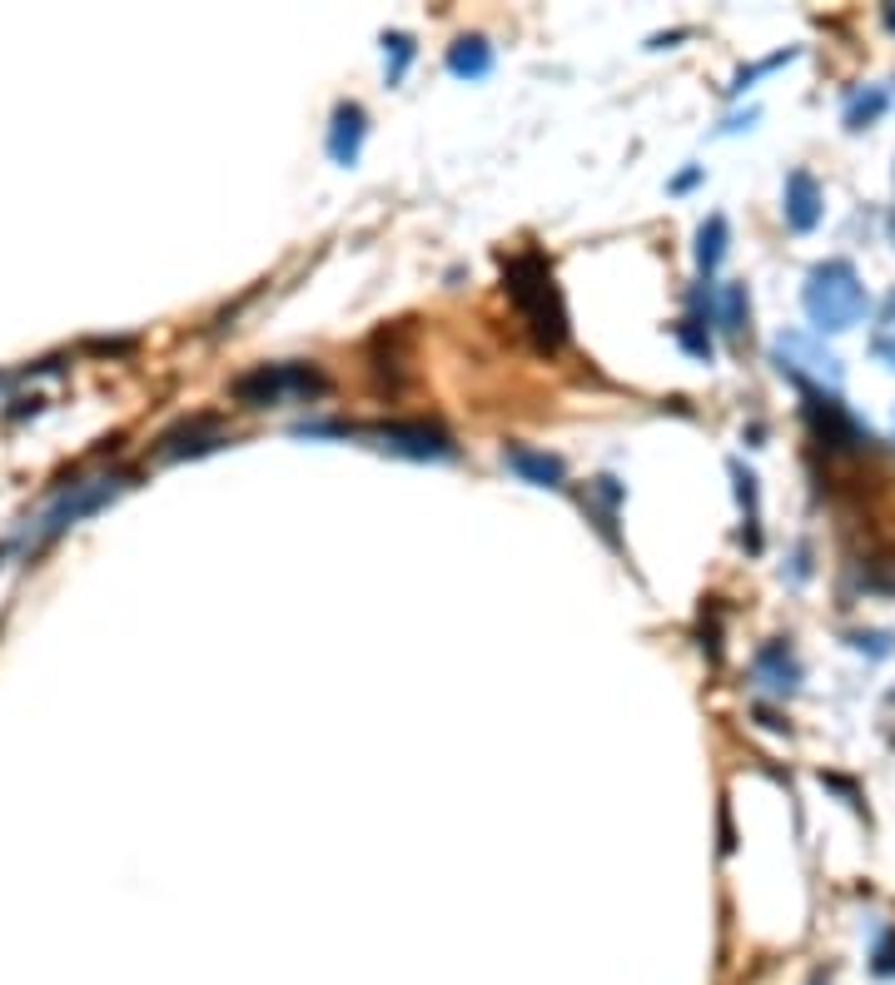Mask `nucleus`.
<instances>
[{
	"instance_id": "16",
	"label": "nucleus",
	"mask_w": 895,
	"mask_h": 985,
	"mask_svg": "<svg viewBox=\"0 0 895 985\" xmlns=\"http://www.w3.org/2000/svg\"><path fill=\"white\" fill-rule=\"evenodd\" d=\"M871 354L875 364L895 368V289L881 298V308H875V328H871Z\"/></svg>"
},
{
	"instance_id": "21",
	"label": "nucleus",
	"mask_w": 895,
	"mask_h": 985,
	"mask_svg": "<svg viewBox=\"0 0 895 985\" xmlns=\"http://www.w3.org/2000/svg\"><path fill=\"white\" fill-rule=\"evenodd\" d=\"M90 354H129L135 348V338H90Z\"/></svg>"
},
{
	"instance_id": "17",
	"label": "nucleus",
	"mask_w": 895,
	"mask_h": 985,
	"mask_svg": "<svg viewBox=\"0 0 895 985\" xmlns=\"http://www.w3.org/2000/svg\"><path fill=\"white\" fill-rule=\"evenodd\" d=\"M885 90L881 85H871V90H861V95H851V105H845V129H865V125H875L881 119V109H885Z\"/></svg>"
},
{
	"instance_id": "9",
	"label": "nucleus",
	"mask_w": 895,
	"mask_h": 985,
	"mask_svg": "<svg viewBox=\"0 0 895 985\" xmlns=\"http://www.w3.org/2000/svg\"><path fill=\"white\" fill-rule=\"evenodd\" d=\"M825 214V195L821 185H815L811 169H791L786 175V189H781V219L791 234H811L815 224H821Z\"/></svg>"
},
{
	"instance_id": "20",
	"label": "nucleus",
	"mask_w": 895,
	"mask_h": 985,
	"mask_svg": "<svg viewBox=\"0 0 895 985\" xmlns=\"http://www.w3.org/2000/svg\"><path fill=\"white\" fill-rule=\"evenodd\" d=\"M855 647L871 652V657H885V652H891V637H885V632H855Z\"/></svg>"
},
{
	"instance_id": "11",
	"label": "nucleus",
	"mask_w": 895,
	"mask_h": 985,
	"mask_svg": "<svg viewBox=\"0 0 895 985\" xmlns=\"http://www.w3.org/2000/svg\"><path fill=\"white\" fill-rule=\"evenodd\" d=\"M751 672H756V682H761L766 692H776V696H791L796 687H801V662H796L791 642H781V637H771V642L756 647Z\"/></svg>"
},
{
	"instance_id": "13",
	"label": "nucleus",
	"mask_w": 895,
	"mask_h": 985,
	"mask_svg": "<svg viewBox=\"0 0 895 985\" xmlns=\"http://www.w3.org/2000/svg\"><path fill=\"white\" fill-rule=\"evenodd\" d=\"M448 70H453L457 80L493 75V45H487L483 35H457L453 45H448Z\"/></svg>"
},
{
	"instance_id": "12",
	"label": "nucleus",
	"mask_w": 895,
	"mask_h": 985,
	"mask_svg": "<svg viewBox=\"0 0 895 985\" xmlns=\"http://www.w3.org/2000/svg\"><path fill=\"white\" fill-rule=\"evenodd\" d=\"M503 463L513 468L523 483H533V488H562L567 483V463L557 453H543V448L503 443Z\"/></svg>"
},
{
	"instance_id": "18",
	"label": "nucleus",
	"mask_w": 895,
	"mask_h": 985,
	"mask_svg": "<svg viewBox=\"0 0 895 985\" xmlns=\"http://www.w3.org/2000/svg\"><path fill=\"white\" fill-rule=\"evenodd\" d=\"M676 344H682L686 354H696V358H706V364H712V328H706L696 314L676 324Z\"/></svg>"
},
{
	"instance_id": "5",
	"label": "nucleus",
	"mask_w": 895,
	"mask_h": 985,
	"mask_svg": "<svg viewBox=\"0 0 895 985\" xmlns=\"http://www.w3.org/2000/svg\"><path fill=\"white\" fill-rule=\"evenodd\" d=\"M364 438H373V448L393 458H408V463H448L457 458V443L448 428L423 423V418H388V423H368Z\"/></svg>"
},
{
	"instance_id": "14",
	"label": "nucleus",
	"mask_w": 895,
	"mask_h": 985,
	"mask_svg": "<svg viewBox=\"0 0 895 985\" xmlns=\"http://www.w3.org/2000/svg\"><path fill=\"white\" fill-rule=\"evenodd\" d=\"M712 324L722 328V334H741V328L751 324V294H746V284H716Z\"/></svg>"
},
{
	"instance_id": "7",
	"label": "nucleus",
	"mask_w": 895,
	"mask_h": 985,
	"mask_svg": "<svg viewBox=\"0 0 895 985\" xmlns=\"http://www.w3.org/2000/svg\"><path fill=\"white\" fill-rule=\"evenodd\" d=\"M806 398H811V404H806V423H811V433L821 438L831 453H871V443H875L871 428H865L841 398H831V394H806Z\"/></svg>"
},
{
	"instance_id": "23",
	"label": "nucleus",
	"mask_w": 895,
	"mask_h": 985,
	"mask_svg": "<svg viewBox=\"0 0 895 985\" xmlns=\"http://www.w3.org/2000/svg\"><path fill=\"white\" fill-rule=\"evenodd\" d=\"M885 234H891V244H895V209L885 214Z\"/></svg>"
},
{
	"instance_id": "1",
	"label": "nucleus",
	"mask_w": 895,
	"mask_h": 985,
	"mask_svg": "<svg viewBox=\"0 0 895 985\" xmlns=\"http://www.w3.org/2000/svg\"><path fill=\"white\" fill-rule=\"evenodd\" d=\"M503 289L513 298L523 328L533 334V344L543 354H557L567 344V304H562V289L552 279V264H547L537 249H523L503 264Z\"/></svg>"
},
{
	"instance_id": "2",
	"label": "nucleus",
	"mask_w": 895,
	"mask_h": 985,
	"mask_svg": "<svg viewBox=\"0 0 895 985\" xmlns=\"http://www.w3.org/2000/svg\"><path fill=\"white\" fill-rule=\"evenodd\" d=\"M801 308L815 334H845V328H855L865 318V308H871L861 269L851 259H821V264H811L801 284Z\"/></svg>"
},
{
	"instance_id": "4",
	"label": "nucleus",
	"mask_w": 895,
	"mask_h": 985,
	"mask_svg": "<svg viewBox=\"0 0 895 985\" xmlns=\"http://www.w3.org/2000/svg\"><path fill=\"white\" fill-rule=\"evenodd\" d=\"M771 364L781 368L791 384H801L806 394H831V398L841 394L845 368L815 334H796V328L791 334H776L771 338Z\"/></svg>"
},
{
	"instance_id": "15",
	"label": "nucleus",
	"mask_w": 895,
	"mask_h": 985,
	"mask_svg": "<svg viewBox=\"0 0 895 985\" xmlns=\"http://www.w3.org/2000/svg\"><path fill=\"white\" fill-rule=\"evenodd\" d=\"M722 259H726V219L706 214L702 229H696V269H702V274H716Z\"/></svg>"
},
{
	"instance_id": "8",
	"label": "nucleus",
	"mask_w": 895,
	"mask_h": 985,
	"mask_svg": "<svg viewBox=\"0 0 895 985\" xmlns=\"http://www.w3.org/2000/svg\"><path fill=\"white\" fill-rule=\"evenodd\" d=\"M229 433L219 428L214 413H194V418H179L175 428H165L155 443V458H165V463H175V458H199V453H214V448H224Z\"/></svg>"
},
{
	"instance_id": "22",
	"label": "nucleus",
	"mask_w": 895,
	"mask_h": 985,
	"mask_svg": "<svg viewBox=\"0 0 895 985\" xmlns=\"http://www.w3.org/2000/svg\"><path fill=\"white\" fill-rule=\"evenodd\" d=\"M875 975H895V941L875 945Z\"/></svg>"
},
{
	"instance_id": "24",
	"label": "nucleus",
	"mask_w": 895,
	"mask_h": 985,
	"mask_svg": "<svg viewBox=\"0 0 895 985\" xmlns=\"http://www.w3.org/2000/svg\"><path fill=\"white\" fill-rule=\"evenodd\" d=\"M881 20H885V30H895V6H885V15H881Z\"/></svg>"
},
{
	"instance_id": "6",
	"label": "nucleus",
	"mask_w": 895,
	"mask_h": 985,
	"mask_svg": "<svg viewBox=\"0 0 895 985\" xmlns=\"http://www.w3.org/2000/svg\"><path fill=\"white\" fill-rule=\"evenodd\" d=\"M129 488V473H105V478H85V483H70L55 493V503L40 513V527L35 537L40 543H50V537H60L70 523H80L85 513H95V507H105L115 493H125Z\"/></svg>"
},
{
	"instance_id": "19",
	"label": "nucleus",
	"mask_w": 895,
	"mask_h": 985,
	"mask_svg": "<svg viewBox=\"0 0 895 985\" xmlns=\"http://www.w3.org/2000/svg\"><path fill=\"white\" fill-rule=\"evenodd\" d=\"M393 55V65H388V80H403L408 60H413V40L403 35V30H393V35H383V60Z\"/></svg>"
},
{
	"instance_id": "10",
	"label": "nucleus",
	"mask_w": 895,
	"mask_h": 985,
	"mask_svg": "<svg viewBox=\"0 0 895 985\" xmlns=\"http://www.w3.org/2000/svg\"><path fill=\"white\" fill-rule=\"evenodd\" d=\"M364 139H368L364 105H358V99H338L334 119H328V159H334V165H358Z\"/></svg>"
},
{
	"instance_id": "3",
	"label": "nucleus",
	"mask_w": 895,
	"mask_h": 985,
	"mask_svg": "<svg viewBox=\"0 0 895 985\" xmlns=\"http://www.w3.org/2000/svg\"><path fill=\"white\" fill-rule=\"evenodd\" d=\"M328 394V374L318 364L304 358H284V364H254L229 384V398L239 408H274L288 398H324Z\"/></svg>"
}]
</instances>
